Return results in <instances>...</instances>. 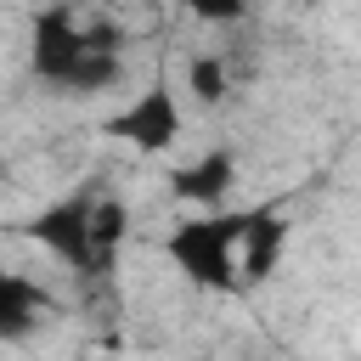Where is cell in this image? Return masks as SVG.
Wrapping results in <instances>:
<instances>
[{
    "label": "cell",
    "instance_id": "obj_1",
    "mask_svg": "<svg viewBox=\"0 0 361 361\" xmlns=\"http://www.w3.org/2000/svg\"><path fill=\"white\" fill-rule=\"evenodd\" d=\"M28 68L39 85L68 90V96H102L124 79V51H118V28L102 17H79L68 6L34 11L28 23Z\"/></svg>",
    "mask_w": 361,
    "mask_h": 361
},
{
    "label": "cell",
    "instance_id": "obj_6",
    "mask_svg": "<svg viewBox=\"0 0 361 361\" xmlns=\"http://www.w3.org/2000/svg\"><path fill=\"white\" fill-rule=\"evenodd\" d=\"M56 316V299L23 271H0V344H28Z\"/></svg>",
    "mask_w": 361,
    "mask_h": 361
},
{
    "label": "cell",
    "instance_id": "obj_5",
    "mask_svg": "<svg viewBox=\"0 0 361 361\" xmlns=\"http://www.w3.org/2000/svg\"><path fill=\"white\" fill-rule=\"evenodd\" d=\"M282 248H288V220L271 203L243 209V237H237V276H243V288L265 282L282 265Z\"/></svg>",
    "mask_w": 361,
    "mask_h": 361
},
{
    "label": "cell",
    "instance_id": "obj_3",
    "mask_svg": "<svg viewBox=\"0 0 361 361\" xmlns=\"http://www.w3.org/2000/svg\"><path fill=\"white\" fill-rule=\"evenodd\" d=\"M237 237H243V209H209V214L180 220L164 237V254L203 293H237L243 288V276H237Z\"/></svg>",
    "mask_w": 361,
    "mask_h": 361
},
{
    "label": "cell",
    "instance_id": "obj_8",
    "mask_svg": "<svg viewBox=\"0 0 361 361\" xmlns=\"http://www.w3.org/2000/svg\"><path fill=\"white\" fill-rule=\"evenodd\" d=\"M186 90H192L203 107H220V102H226V56H214V51L192 56V62H186Z\"/></svg>",
    "mask_w": 361,
    "mask_h": 361
},
{
    "label": "cell",
    "instance_id": "obj_7",
    "mask_svg": "<svg viewBox=\"0 0 361 361\" xmlns=\"http://www.w3.org/2000/svg\"><path fill=\"white\" fill-rule=\"evenodd\" d=\"M231 186H237V152L231 147H209L203 158H192L169 175V192L180 203H197V209H220Z\"/></svg>",
    "mask_w": 361,
    "mask_h": 361
},
{
    "label": "cell",
    "instance_id": "obj_4",
    "mask_svg": "<svg viewBox=\"0 0 361 361\" xmlns=\"http://www.w3.org/2000/svg\"><path fill=\"white\" fill-rule=\"evenodd\" d=\"M102 130L118 135V141H130V147H141V152H164L169 141H180V102H175V85L158 73L130 107L107 113Z\"/></svg>",
    "mask_w": 361,
    "mask_h": 361
},
{
    "label": "cell",
    "instance_id": "obj_2",
    "mask_svg": "<svg viewBox=\"0 0 361 361\" xmlns=\"http://www.w3.org/2000/svg\"><path fill=\"white\" fill-rule=\"evenodd\" d=\"M124 231H130L124 197L107 192V186H96V180L73 186L68 197H56V203H45L39 214L23 220V237H34L45 254H56L79 276H107L113 259H118Z\"/></svg>",
    "mask_w": 361,
    "mask_h": 361
}]
</instances>
